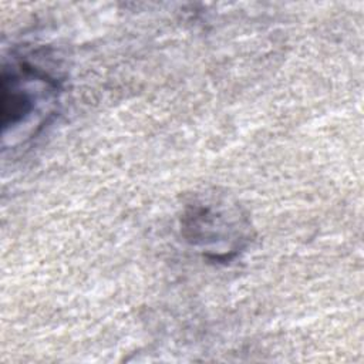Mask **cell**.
Here are the masks:
<instances>
[{"mask_svg": "<svg viewBox=\"0 0 364 364\" xmlns=\"http://www.w3.org/2000/svg\"><path fill=\"white\" fill-rule=\"evenodd\" d=\"M60 95L58 81L28 63L3 68L1 124L4 149L36 138L54 117Z\"/></svg>", "mask_w": 364, "mask_h": 364, "instance_id": "obj_1", "label": "cell"}, {"mask_svg": "<svg viewBox=\"0 0 364 364\" xmlns=\"http://www.w3.org/2000/svg\"><path fill=\"white\" fill-rule=\"evenodd\" d=\"M182 228L188 240L218 259L229 256L223 245L233 253L246 239L245 218L237 209L213 200L191 205L182 216Z\"/></svg>", "mask_w": 364, "mask_h": 364, "instance_id": "obj_2", "label": "cell"}]
</instances>
